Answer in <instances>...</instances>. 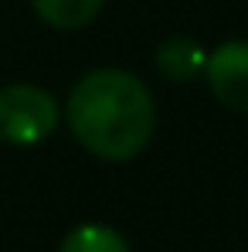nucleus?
Listing matches in <instances>:
<instances>
[{"instance_id": "nucleus-1", "label": "nucleus", "mask_w": 248, "mask_h": 252, "mask_svg": "<svg viewBox=\"0 0 248 252\" xmlns=\"http://www.w3.org/2000/svg\"><path fill=\"white\" fill-rule=\"evenodd\" d=\"M72 136L99 160H133L153 136V92L126 68H95L72 85L65 102Z\"/></svg>"}, {"instance_id": "nucleus-2", "label": "nucleus", "mask_w": 248, "mask_h": 252, "mask_svg": "<svg viewBox=\"0 0 248 252\" xmlns=\"http://www.w3.org/2000/svg\"><path fill=\"white\" fill-rule=\"evenodd\" d=\"M61 109L55 95L34 82H14L0 89V140L10 147H38L55 133Z\"/></svg>"}, {"instance_id": "nucleus-4", "label": "nucleus", "mask_w": 248, "mask_h": 252, "mask_svg": "<svg viewBox=\"0 0 248 252\" xmlns=\"http://www.w3.org/2000/svg\"><path fill=\"white\" fill-rule=\"evenodd\" d=\"M153 62H157V72L164 75L166 82H194L204 72L207 51L191 34H173V38H166L157 48Z\"/></svg>"}, {"instance_id": "nucleus-6", "label": "nucleus", "mask_w": 248, "mask_h": 252, "mask_svg": "<svg viewBox=\"0 0 248 252\" xmlns=\"http://www.w3.org/2000/svg\"><path fill=\"white\" fill-rule=\"evenodd\" d=\"M58 252H129V242L116 228H109V225L85 221V225H75L61 239Z\"/></svg>"}, {"instance_id": "nucleus-3", "label": "nucleus", "mask_w": 248, "mask_h": 252, "mask_svg": "<svg viewBox=\"0 0 248 252\" xmlns=\"http://www.w3.org/2000/svg\"><path fill=\"white\" fill-rule=\"evenodd\" d=\"M204 82L224 109L248 116V41L218 44L207 55Z\"/></svg>"}, {"instance_id": "nucleus-5", "label": "nucleus", "mask_w": 248, "mask_h": 252, "mask_svg": "<svg viewBox=\"0 0 248 252\" xmlns=\"http://www.w3.org/2000/svg\"><path fill=\"white\" fill-rule=\"evenodd\" d=\"M34 14L55 31H79L92 24L106 0H31Z\"/></svg>"}]
</instances>
